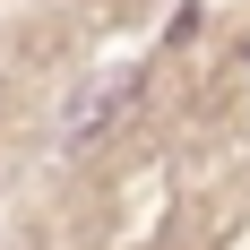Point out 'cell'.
I'll return each instance as SVG.
<instances>
[{
  "mask_svg": "<svg viewBox=\"0 0 250 250\" xmlns=\"http://www.w3.org/2000/svg\"><path fill=\"white\" fill-rule=\"evenodd\" d=\"M242 61H250V35H242Z\"/></svg>",
  "mask_w": 250,
  "mask_h": 250,
  "instance_id": "2",
  "label": "cell"
},
{
  "mask_svg": "<svg viewBox=\"0 0 250 250\" xmlns=\"http://www.w3.org/2000/svg\"><path fill=\"white\" fill-rule=\"evenodd\" d=\"M129 104H138V69H112V78L95 86V95H78L69 112H61V147H95L104 129H112V121L129 112Z\"/></svg>",
  "mask_w": 250,
  "mask_h": 250,
  "instance_id": "1",
  "label": "cell"
}]
</instances>
